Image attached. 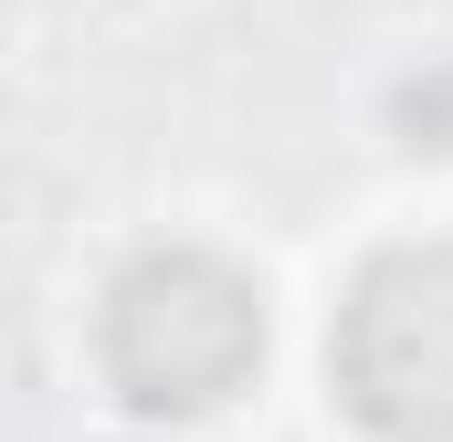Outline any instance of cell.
<instances>
[{
    "label": "cell",
    "instance_id": "obj_1",
    "mask_svg": "<svg viewBox=\"0 0 453 442\" xmlns=\"http://www.w3.org/2000/svg\"><path fill=\"white\" fill-rule=\"evenodd\" d=\"M264 358V285L211 242H148L96 295V369L137 411H211Z\"/></svg>",
    "mask_w": 453,
    "mask_h": 442
},
{
    "label": "cell",
    "instance_id": "obj_2",
    "mask_svg": "<svg viewBox=\"0 0 453 442\" xmlns=\"http://www.w3.org/2000/svg\"><path fill=\"white\" fill-rule=\"evenodd\" d=\"M327 379L380 442H453V242L358 263L327 327Z\"/></svg>",
    "mask_w": 453,
    "mask_h": 442
}]
</instances>
